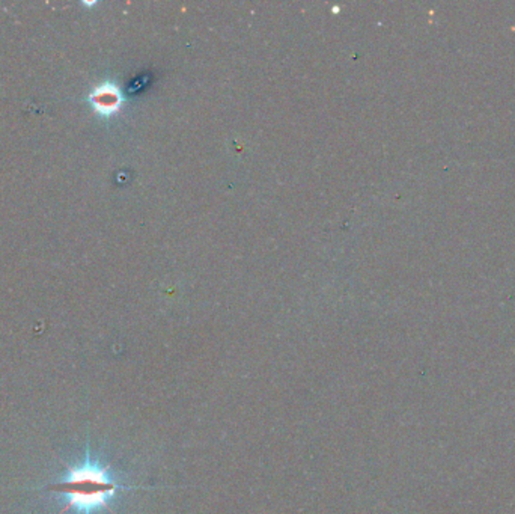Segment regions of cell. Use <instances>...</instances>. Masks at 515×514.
Instances as JSON below:
<instances>
[{
  "label": "cell",
  "instance_id": "6da1fadb",
  "mask_svg": "<svg viewBox=\"0 0 515 514\" xmlns=\"http://www.w3.org/2000/svg\"><path fill=\"white\" fill-rule=\"evenodd\" d=\"M118 484L106 470L96 463H88L72 468L67 477L50 490L64 493L68 498L67 508H76L85 514L100 507L107 506V499L117 491Z\"/></svg>",
  "mask_w": 515,
  "mask_h": 514
},
{
  "label": "cell",
  "instance_id": "7a4b0ae2",
  "mask_svg": "<svg viewBox=\"0 0 515 514\" xmlns=\"http://www.w3.org/2000/svg\"><path fill=\"white\" fill-rule=\"evenodd\" d=\"M88 100L93 112L104 118H109L112 115L118 113L124 104V96L121 89L115 83L109 82L101 83V85L93 88Z\"/></svg>",
  "mask_w": 515,
  "mask_h": 514
}]
</instances>
